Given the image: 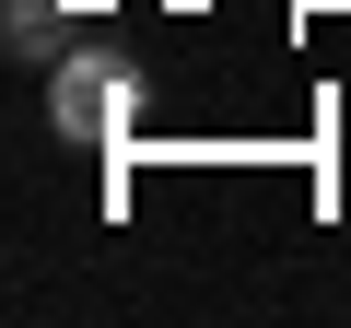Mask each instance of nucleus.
I'll use <instances>...</instances> for the list:
<instances>
[{"label": "nucleus", "mask_w": 351, "mask_h": 328, "mask_svg": "<svg viewBox=\"0 0 351 328\" xmlns=\"http://www.w3.org/2000/svg\"><path fill=\"white\" fill-rule=\"evenodd\" d=\"M47 129H59L71 152H117V141L141 129V71H129L106 36L59 47V71H47Z\"/></svg>", "instance_id": "nucleus-1"}, {"label": "nucleus", "mask_w": 351, "mask_h": 328, "mask_svg": "<svg viewBox=\"0 0 351 328\" xmlns=\"http://www.w3.org/2000/svg\"><path fill=\"white\" fill-rule=\"evenodd\" d=\"M0 47H12L24 71H59V47H71V0H0Z\"/></svg>", "instance_id": "nucleus-2"}]
</instances>
